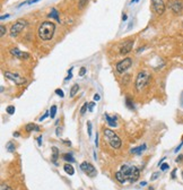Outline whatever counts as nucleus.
<instances>
[{
  "label": "nucleus",
  "mask_w": 183,
  "mask_h": 190,
  "mask_svg": "<svg viewBox=\"0 0 183 190\" xmlns=\"http://www.w3.org/2000/svg\"><path fill=\"white\" fill-rule=\"evenodd\" d=\"M14 136H15V137H18V136H19V133H14Z\"/></svg>",
  "instance_id": "603ef678"
},
{
  "label": "nucleus",
  "mask_w": 183,
  "mask_h": 190,
  "mask_svg": "<svg viewBox=\"0 0 183 190\" xmlns=\"http://www.w3.org/2000/svg\"><path fill=\"white\" fill-rule=\"evenodd\" d=\"M95 146L99 147V135H97V133H96V138H95Z\"/></svg>",
  "instance_id": "a19ab883"
},
{
  "label": "nucleus",
  "mask_w": 183,
  "mask_h": 190,
  "mask_svg": "<svg viewBox=\"0 0 183 190\" xmlns=\"http://www.w3.org/2000/svg\"><path fill=\"white\" fill-rule=\"evenodd\" d=\"M49 17H50V18H54V19H56L57 22H59V23H60L59 13H58V10H57L56 8H52V9H51L50 14H49Z\"/></svg>",
  "instance_id": "dca6fc26"
},
{
  "label": "nucleus",
  "mask_w": 183,
  "mask_h": 190,
  "mask_svg": "<svg viewBox=\"0 0 183 190\" xmlns=\"http://www.w3.org/2000/svg\"><path fill=\"white\" fill-rule=\"evenodd\" d=\"M87 109H88V103L86 102V103H84V105H83L82 109H80V114H82V116H84V114L86 113Z\"/></svg>",
  "instance_id": "a878e982"
},
{
  "label": "nucleus",
  "mask_w": 183,
  "mask_h": 190,
  "mask_svg": "<svg viewBox=\"0 0 183 190\" xmlns=\"http://www.w3.org/2000/svg\"><path fill=\"white\" fill-rule=\"evenodd\" d=\"M49 116H50V112H45V113L43 114V116L41 117V118H40V121H43V120H44L45 118H48Z\"/></svg>",
  "instance_id": "2f4dec72"
},
{
  "label": "nucleus",
  "mask_w": 183,
  "mask_h": 190,
  "mask_svg": "<svg viewBox=\"0 0 183 190\" xmlns=\"http://www.w3.org/2000/svg\"><path fill=\"white\" fill-rule=\"evenodd\" d=\"M26 25H27V22H26L25 19H18L16 23L14 24V25L11 26V29H10V36L11 37H16L17 35L19 34L20 32L23 31V30L25 29Z\"/></svg>",
  "instance_id": "39448f33"
},
{
  "label": "nucleus",
  "mask_w": 183,
  "mask_h": 190,
  "mask_svg": "<svg viewBox=\"0 0 183 190\" xmlns=\"http://www.w3.org/2000/svg\"><path fill=\"white\" fill-rule=\"evenodd\" d=\"M85 74H86V68H85V67H82V68H80V71H79V76H84Z\"/></svg>",
  "instance_id": "473e14b6"
},
{
  "label": "nucleus",
  "mask_w": 183,
  "mask_h": 190,
  "mask_svg": "<svg viewBox=\"0 0 183 190\" xmlns=\"http://www.w3.org/2000/svg\"><path fill=\"white\" fill-rule=\"evenodd\" d=\"M127 15H123V16H122V20H127Z\"/></svg>",
  "instance_id": "8fccbe9b"
},
{
  "label": "nucleus",
  "mask_w": 183,
  "mask_h": 190,
  "mask_svg": "<svg viewBox=\"0 0 183 190\" xmlns=\"http://www.w3.org/2000/svg\"><path fill=\"white\" fill-rule=\"evenodd\" d=\"M87 127H88V136H92V122L88 121L87 122Z\"/></svg>",
  "instance_id": "c756f323"
},
{
  "label": "nucleus",
  "mask_w": 183,
  "mask_h": 190,
  "mask_svg": "<svg viewBox=\"0 0 183 190\" xmlns=\"http://www.w3.org/2000/svg\"><path fill=\"white\" fill-rule=\"evenodd\" d=\"M100 100H101V96H100L99 94H95V95H94V102H97Z\"/></svg>",
  "instance_id": "58836bf2"
},
{
  "label": "nucleus",
  "mask_w": 183,
  "mask_h": 190,
  "mask_svg": "<svg viewBox=\"0 0 183 190\" xmlns=\"http://www.w3.org/2000/svg\"><path fill=\"white\" fill-rule=\"evenodd\" d=\"M56 94L57 95H58V96H60V97H63L65 96V93H63V91H62V90H60V88H57L56 91Z\"/></svg>",
  "instance_id": "bb28decb"
},
{
  "label": "nucleus",
  "mask_w": 183,
  "mask_h": 190,
  "mask_svg": "<svg viewBox=\"0 0 183 190\" xmlns=\"http://www.w3.org/2000/svg\"><path fill=\"white\" fill-rule=\"evenodd\" d=\"M3 75H5V77L7 78V79L14 82L16 85H23V84H25L26 83L25 78L22 77L18 74H14V73H10V71H5V74Z\"/></svg>",
  "instance_id": "6e6552de"
},
{
  "label": "nucleus",
  "mask_w": 183,
  "mask_h": 190,
  "mask_svg": "<svg viewBox=\"0 0 183 190\" xmlns=\"http://www.w3.org/2000/svg\"><path fill=\"white\" fill-rule=\"evenodd\" d=\"M180 102H181V105H182V108H183V92H182V94H181V99H180Z\"/></svg>",
  "instance_id": "49530a36"
},
{
  "label": "nucleus",
  "mask_w": 183,
  "mask_h": 190,
  "mask_svg": "<svg viewBox=\"0 0 183 190\" xmlns=\"http://www.w3.org/2000/svg\"><path fill=\"white\" fill-rule=\"evenodd\" d=\"M0 190H13L9 186H7V184H1V189Z\"/></svg>",
  "instance_id": "72a5a7b5"
},
{
  "label": "nucleus",
  "mask_w": 183,
  "mask_h": 190,
  "mask_svg": "<svg viewBox=\"0 0 183 190\" xmlns=\"http://www.w3.org/2000/svg\"><path fill=\"white\" fill-rule=\"evenodd\" d=\"M25 130L27 131V133H32V131H40V127L32 122V123H27V125L25 126Z\"/></svg>",
  "instance_id": "4468645a"
},
{
  "label": "nucleus",
  "mask_w": 183,
  "mask_h": 190,
  "mask_svg": "<svg viewBox=\"0 0 183 190\" xmlns=\"http://www.w3.org/2000/svg\"><path fill=\"white\" fill-rule=\"evenodd\" d=\"M10 53L14 56L15 58H17V59H20V60H27V59H30V53L28 52H24V51H20L19 49H17V48H15V49H11L10 50Z\"/></svg>",
  "instance_id": "9d476101"
},
{
  "label": "nucleus",
  "mask_w": 183,
  "mask_h": 190,
  "mask_svg": "<svg viewBox=\"0 0 183 190\" xmlns=\"http://www.w3.org/2000/svg\"><path fill=\"white\" fill-rule=\"evenodd\" d=\"M182 176H183V172H182Z\"/></svg>",
  "instance_id": "5fc2aeb1"
},
{
  "label": "nucleus",
  "mask_w": 183,
  "mask_h": 190,
  "mask_svg": "<svg viewBox=\"0 0 183 190\" xmlns=\"http://www.w3.org/2000/svg\"><path fill=\"white\" fill-rule=\"evenodd\" d=\"M56 32V25L52 22H43L41 25L39 26L37 30V35L42 41H50Z\"/></svg>",
  "instance_id": "f257e3e1"
},
{
  "label": "nucleus",
  "mask_w": 183,
  "mask_h": 190,
  "mask_svg": "<svg viewBox=\"0 0 183 190\" xmlns=\"http://www.w3.org/2000/svg\"><path fill=\"white\" fill-rule=\"evenodd\" d=\"M182 161H183V155L182 154H180V155L178 156V159L175 160V162H176V163H181Z\"/></svg>",
  "instance_id": "f704fd0d"
},
{
  "label": "nucleus",
  "mask_w": 183,
  "mask_h": 190,
  "mask_svg": "<svg viewBox=\"0 0 183 190\" xmlns=\"http://www.w3.org/2000/svg\"><path fill=\"white\" fill-rule=\"evenodd\" d=\"M0 30H1V33H0V35H1V36H3V35L6 34V32H7V29L5 27V25H1V26H0Z\"/></svg>",
  "instance_id": "7c9ffc66"
},
{
  "label": "nucleus",
  "mask_w": 183,
  "mask_h": 190,
  "mask_svg": "<svg viewBox=\"0 0 183 190\" xmlns=\"http://www.w3.org/2000/svg\"><path fill=\"white\" fill-rule=\"evenodd\" d=\"M158 176H159V172H154L152 174V178H150V180L152 181H155V180H157Z\"/></svg>",
  "instance_id": "cd10ccee"
},
{
  "label": "nucleus",
  "mask_w": 183,
  "mask_h": 190,
  "mask_svg": "<svg viewBox=\"0 0 183 190\" xmlns=\"http://www.w3.org/2000/svg\"><path fill=\"white\" fill-rule=\"evenodd\" d=\"M15 111H16V109H15L14 105H8V106L6 108V112H7L8 114H14Z\"/></svg>",
  "instance_id": "b1692460"
},
{
  "label": "nucleus",
  "mask_w": 183,
  "mask_h": 190,
  "mask_svg": "<svg viewBox=\"0 0 183 190\" xmlns=\"http://www.w3.org/2000/svg\"><path fill=\"white\" fill-rule=\"evenodd\" d=\"M146 148H147L146 144H143V145H140V146H138V147L131 148V150H130V152H131L132 154H136V155H141V154H143L145 150H146Z\"/></svg>",
  "instance_id": "ddd939ff"
},
{
  "label": "nucleus",
  "mask_w": 183,
  "mask_h": 190,
  "mask_svg": "<svg viewBox=\"0 0 183 190\" xmlns=\"http://www.w3.org/2000/svg\"><path fill=\"white\" fill-rule=\"evenodd\" d=\"M149 190H154V188H153V187H150V188H149Z\"/></svg>",
  "instance_id": "864d4df0"
},
{
  "label": "nucleus",
  "mask_w": 183,
  "mask_h": 190,
  "mask_svg": "<svg viewBox=\"0 0 183 190\" xmlns=\"http://www.w3.org/2000/svg\"><path fill=\"white\" fill-rule=\"evenodd\" d=\"M131 66H132V59H131V58H126V59L121 60V61H119V62L116 63V69L119 74H123Z\"/></svg>",
  "instance_id": "423d86ee"
},
{
  "label": "nucleus",
  "mask_w": 183,
  "mask_h": 190,
  "mask_svg": "<svg viewBox=\"0 0 183 190\" xmlns=\"http://www.w3.org/2000/svg\"><path fill=\"white\" fill-rule=\"evenodd\" d=\"M138 3V0H131V3H130L132 5V3Z\"/></svg>",
  "instance_id": "3c124183"
},
{
  "label": "nucleus",
  "mask_w": 183,
  "mask_h": 190,
  "mask_svg": "<svg viewBox=\"0 0 183 190\" xmlns=\"http://www.w3.org/2000/svg\"><path fill=\"white\" fill-rule=\"evenodd\" d=\"M80 170L85 173V174H87L88 176L90 178H94V176H97V171L96 169L94 167L93 164H90L89 162H83L82 164H80Z\"/></svg>",
  "instance_id": "0eeeda50"
},
{
  "label": "nucleus",
  "mask_w": 183,
  "mask_h": 190,
  "mask_svg": "<svg viewBox=\"0 0 183 190\" xmlns=\"http://www.w3.org/2000/svg\"><path fill=\"white\" fill-rule=\"evenodd\" d=\"M150 79V75L147 73V71H140L136 78V83H135V86H136V91L137 92H140L145 86L148 84Z\"/></svg>",
  "instance_id": "20e7f679"
},
{
  "label": "nucleus",
  "mask_w": 183,
  "mask_h": 190,
  "mask_svg": "<svg viewBox=\"0 0 183 190\" xmlns=\"http://www.w3.org/2000/svg\"><path fill=\"white\" fill-rule=\"evenodd\" d=\"M88 3V0H78V7L79 9H83Z\"/></svg>",
  "instance_id": "393cba45"
},
{
  "label": "nucleus",
  "mask_w": 183,
  "mask_h": 190,
  "mask_svg": "<svg viewBox=\"0 0 183 190\" xmlns=\"http://www.w3.org/2000/svg\"><path fill=\"white\" fill-rule=\"evenodd\" d=\"M8 17H9V15H3V16L0 17V19L3 20V19H5V18H8Z\"/></svg>",
  "instance_id": "c03bdc74"
},
{
  "label": "nucleus",
  "mask_w": 183,
  "mask_h": 190,
  "mask_svg": "<svg viewBox=\"0 0 183 190\" xmlns=\"http://www.w3.org/2000/svg\"><path fill=\"white\" fill-rule=\"evenodd\" d=\"M95 105V102H90V103H88V110L92 112L93 111V106Z\"/></svg>",
  "instance_id": "c9c22d12"
},
{
  "label": "nucleus",
  "mask_w": 183,
  "mask_h": 190,
  "mask_svg": "<svg viewBox=\"0 0 183 190\" xmlns=\"http://www.w3.org/2000/svg\"><path fill=\"white\" fill-rule=\"evenodd\" d=\"M57 136L59 137L60 136V133H61V129H60V128H57Z\"/></svg>",
  "instance_id": "79ce46f5"
},
{
  "label": "nucleus",
  "mask_w": 183,
  "mask_h": 190,
  "mask_svg": "<svg viewBox=\"0 0 183 190\" xmlns=\"http://www.w3.org/2000/svg\"><path fill=\"white\" fill-rule=\"evenodd\" d=\"M170 8L172 9L175 14H179V13L182 10L183 5H182V3H180L178 0H174V1H171V3H170Z\"/></svg>",
  "instance_id": "f8f14e48"
},
{
  "label": "nucleus",
  "mask_w": 183,
  "mask_h": 190,
  "mask_svg": "<svg viewBox=\"0 0 183 190\" xmlns=\"http://www.w3.org/2000/svg\"><path fill=\"white\" fill-rule=\"evenodd\" d=\"M146 184H147V182H146V181H143V182H141V183H140V186H141V187H144V186H146Z\"/></svg>",
  "instance_id": "09e8293b"
},
{
  "label": "nucleus",
  "mask_w": 183,
  "mask_h": 190,
  "mask_svg": "<svg viewBox=\"0 0 183 190\" xmlns=\"http://www.w3.org/2000/svg\"><path fill=\"white\" fill-rule=\"evenodd\" d=\"M133 44H135V40H128L123 43V46L120 48V53L121 54H128L133 48Z\"/></svg>",
  "instance_id": "9b49d317"
},
{
  "label": "nucleus",
  "mask_w": 183,
  "mask_h": 190,
  "mask_svg": "<svg viewBox=\"0 0 183 190\" xmlns=\"http://www.w3.org/2000/svg\"><path fill=\"white\" fill-rule=\"evenodd\" d=\"M57 110H58V108H57V105H52L50 109V117L51 119H53V118H56V114H57Z\"/></svg>",
  "instance_id": "5701e85b"
},
{
  "label": "nucleus",
  "mask_w": 183,
  "mask_h": 190,
  "mask_svg": "<svg viewBox=\"0 0 183 190\" xmlns=\"http://www.w3.org/2000/svg\"><path fill=\"white\" fill-rule=\"evenodd\" d=\"M103 133H104V137L106 138L107 143H109V145H110L111 147L114 148V149H119V148L121 147V145H122L121 138H120L114 131L106 128V129H104Z\"/></svg>",
  "instance_id": "7ed1b4c3"
},
{
  "label": "nucleus",
  "mask_w": 183,
  "mask_h": 190,
  "mask_svg": "<svg viewBox=\"0 0 183 190\" xmlns=\"http://www.w3.org/2000/svg\"><path fill=\"white\" fill-rule=\"evenodd\" d=\"M120 172L123 174L124 179H126L127 181L131 182V183L137 181L139 179V176H140V172H139V170L137 167L129 166V165L127 164H123L120 167Z\"/></svg>",
  "instance_id": "f03ea898"
},
{
  "label": "nucleus",
  "mask_w": 183,
  "mask_h": 190,
  "mask_svg": "<svg viewBox=\"0 0 183 190\" xmlns=\"http://www.w3.org/2000/svg\"><path fill=\"white\" fill-rule=\"evenodd\" d=\"M182 145H183V143H182V144H181V145H180V146H178V147H176V149H175V150H174L175 153H178L179 150H180V148H181V147H182Z\"/></svg>",
  "instance_id": "a18cd8bd"
},
{
  "label": "nucleus",
  "mask_w": 183,
  "mask_h": 190,
  "mask_svg": "<svg viewBox=\"0 0 183 190\" xmlns=\"http://www.w3.org/2000/svg\"><path fill=\"white\" fill-rule=\"evenodd\" d=\"M116 180H118L119 182H120V183H124V182L127 181V180H126V179H124L123 174H122V173L120 172V171H119V172H116Z\"/></svg>",
  "instance_id": "4be33fe9"
},
{
  "label": "nucleus",
  "mask_w": 183,
  "mask_h": 190,
  "mask_svg": "<svg viewBox=\"0 0 183 190\" xmlns=\"http://www.w3.org/2000/svg\"><path fill=\"white\" fill-rule=\"evenodd\" d=\"M71 73H73V68L70 69V71H69V74H68V76L66 77V80H68V79H71V77H73V74H71Z\"/></svg>",
  "instance_id": "4c0bfd02"
},
{
  "label": "nucleus",
  "mask_w": 183,
  "mask_h": 190,
  "mask_svg": "<svg viewBox=\"0 0 183 190\" xmlns=\"http://www.w3.org/2000/svg\"><path fill=\"white\" fill-rule=\"evenodd\" d=\"M62 159L65 160L66 162H69V163H73V162L76 161V160L73 159V156L71 155V154H69V153L63 154V155H62Z\"/></svg>",
  "instance_id": "aec40b11"
},
{
  "label": "nucleus",
  "mask_w": 183,
  "mask_h": 190,
  "mask_svg": "<svg viewBox=\"0 0 183 190\" xmlns=\"http://www.w3.org/2000/svg\"><path fill=\"white\" fill-rule=\"evenodd\" d=\"M37 145H39V146H42V136L37 137Z\"/></svg>",
  "instance_id": "ea45409f"
},
{
  "label": "nucleus",
  "mask_w": 183,
  "mask_h": 190,
  "mask_svg": "<svg viewBox=\"0 0 183 190\" xmlns=\"http://www.w3.org/2000/svg\"><path fill=\"white\" fill-rule=\"evenodd\" d=\"M78 91H79V85H78V84H73V85L71 86V88H70V97L75 96V95L78 93Z\"/></svg>",
  "instance_id": "6ab92c4d"
},
{
  "label": "nucleus",
  "mask_w": 183,
  "mask_h": 190,
  "mask_svg": "<svg viewBox=\"0 0 183 190\" xmlns=\"http://www.w3.org/2000/svg\"><path fill=\"white\" fill-rule=\"evenodd\" d=\"M58 157H59V149H58L56 146H53V147H52V162H53L54 164H57Z\"/></svg>",
  "instance_id": "f3484780"
},
{
  "label": "nucleus",
  "mask_w": 183,
  "mask_h": 190,
  "mask_svg": "<svg viewBox=\"0 0 183 190\" xmlns=\"http://www.w3.org/2000/svg\"><path fill=\"white\" fill-rule=\"evenodd\" d=\"M63 143H65L66 145H68V146H70V145H71V143H70V142H68V140H63Z\"/></svg>",
  "instance_id": "de8ad7c7"
},
{
  "label": "nucleus",
  "mask_w": 183,
  "mask_h": 190,
  "mask_svg": "<svg viewBox=\"0 0 183 190\" xmlns=\"http://www.w3.org/2000/svg\"><path fill=\"white\" fill-rule=\"evenodd\" d=\"M63 170H65V172L67 173V174H69V176H73V174H75V169H73V166L70 164V163L65 164Z\"/></svg>",
  "instance_id": "2eb2a0df"
},
{
  "label": "nucleus",
  "mask_w": 183,
  "mask_h": 190,
  "mask_svg": "<svg viewBox=\"0 0 183 190\" xmlns=\"http://www.w3.org/2000/svg\"><path fill=\"white\" fill-rule=\"evenodd\" d=\"M159 166H161V170H162V171H166L167 169L170 167V165L167 164V163H162V164L159 165Z\"/></svg>",
  "instance_id": "c85d7f7f"
},
{
  "label": "nucleus",
  "mask_w": 183,
  "mask_h": 190,
  "mask_svg": "<svg viewBox=\"0 0 183 190\" xmlns=\"http://www.w3.org/2000/svg\"><path fill=\"white\" fill-rule=\"evenodd\" d=\"M104 117L107 121V125L110 126V127H116V119H114V118H111V117L106 113H105Z\"/></svg>",
  "instance_id": "a211bd4d"
},
{
  "label": "nucleus",
  "mask_w": 183,
  "mask_h": 190,
  "mask_svg": "<svg viewBox=\"0 0 183 190\" xmlns=\"http://www.w3.org/2000/svg\"><path fill=\"white\" fill-rule=\"evenodd\" d=\"M153 8L157 15H163L165 12V3L163 0H152Z\"/></svg>",
  "instance_id": "1a4fd4ad"
},
{
  "label": "nucleus",
  "mask_w": 183,
  "mask_h": 190,
  "mask_svg": "<svg viewBox=\"0 0 183 190\" xmlns=\"http://www.w3.org/2000/svg\"><path fill=\"white\" fill-rule=\"evenodd\" d=\"M175 173H176V169H174V170L172 171V174H171V176H172V179H175Z\"/></svg>",
  "instance_id": "37998d69"
},
{
  "label": "nucleus",
  "mask_w": 183,
  "mask_h": 190,
  "mask_svg": "<svg viewBox=\"0 0 183 190\" xmlns=\"http://www.w3.org/2000/svg\"><path fill=\"white\" fill-rule=\"evenodd\" d=\"M6 149L8 150L9 153H13V152H15V149H16V146H15V144L13 142H8L6 144Z\"/></svg>",
  "instance_id": "412c9836"
},
{
  "label": "nucleus",
  "mask_w": 183,
  "mask_h": 190,
  "mask_svg": "<svg viewBox=\"0 0 183 190\" xmlns=\"http://www.w3.org/2000/svg\"><path fill=\"white\" fill-rule=\"evenodd\" d=\"M126 102H127V106L129 109H133V105H131V102H130L129 99H126Z\"/></svg>",
  "instance_id": "e433bc0d"
}]
</instances>
